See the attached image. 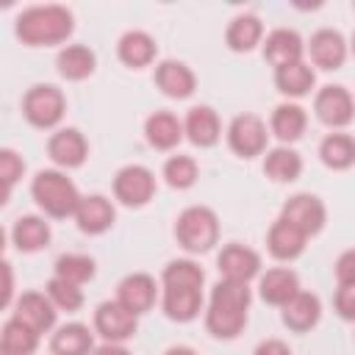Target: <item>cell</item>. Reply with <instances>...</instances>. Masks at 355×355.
<instances>
[{"label": "cell", "mask_w": 355, "mask_h": 355, "mask_svg": "<svg viewBox=\"0 0 355 355\" xmlns=\"http://www.w3.org/2000/svg\"><path fill=\"white\" fill-rule=\"evenodd\" d=\"M22 119L36 130H58L67 116V94L55 83H33L19 100Z\"/></svg>", "instance_id": "cell-5"}, {"label": "cell", "mask_w": 355, "mask_h": 355, "mask_svg": "<svg viewBox=\"0 0 355 355\" xmlns=\"http://www.w3.org/2000/svg\"><path fill=\"white\" fill-rule=\"evenodd\" d=\"M263 36H266L263 22L252 11L236 14L225 28V44H227L230 53H252L255 47L263 44Z\"/></svg>", "instance_id": "cell-29"}, {"label": "cell", "mask_w": 355, "mask_h": 355, "mask_svg": "<svg viewBox=\"0 0 355 355\" xmlns=\"http://www.w3.org/2000/svg\"><path fill=\"white\" fill-rule=\"evenodd\" d=\"M250 305H252V288L250 283L236 280H216L211 288V297L205 302V330L216 341H233L244 333L250 322Z\"/></svg>", "instance_id": "cell-1"}, {"label": "cell", "mask_w": 355, "mask_h": 355, "mask_svg": "<svg viewBox=\"0 0 355 355\" xmlns=\"http://www.w3.org/2000/svg\"><path fill=\"white\" fill-rule=\"evenodd\" d=\"M302 169H305L302 155L288 144L269 147L266 155H263V175L272 183H283V186L286 183H297L302 178Z\"/></svg>", "instance_id": "cell-32"}, {"label": "cell", "mask_w": 355, "mask_h": 355, "mask_svg": "<svg viewBox=\"0 0 355 355\" xmlns=\"http://www.w3.org/2000/svg\"><path fill=\"white\" fill-rule=\"evenodd\" d=\"M316 155L330 172H347L355 166V136L347 130H330L322 136Z\"/></svg>", "instance_id": "cell-33"}, {"label": "cell", "mask_w": 355, "mask_h": 355, "mask_svg": "<svg viewBox=\"0 0 355 355\" xmlns=\"http://www.w3.org/2000/svg\"><path fill=\"white\" fill-rule=\"evenodd\" d=\"M333 275H336V283H338V286H355V247L344 250V252L336 258Z\"/></svg>", "instance_id": "cell-41"}, {"label": "cell", "mask_w": 355, "mask_h": 355, "mask_svg": "<svg viewBox=\"0 0 355 355\" xmlns=\"http://www.w3.org/2000/svg\"><path fill=\"white\" fill-rule=\"evenodd\" d=\"M47 158L53 161L55 169H80L89 161V139L83 136L80 128H58L47 136Z\"/></svg>", "instance_id": "cell-12"}, {"label": "cell", "mask_w": 355, "mask_h": 355, "mask_svg": "<svg viewBox=\"0 0 355 355\" xmlns=\"http://www.w3.org/2000/svg\"><path fill=\"white\" fill-rule=\"evenodd\" d=\"M269 125L266 119H261L252 111L236 114L230 119V125L225 128V141L230 147V153L241 161H252L258 155H266L269 150Z\"/></svg>", "instance_id": "cell-6"}, {"label": "cell", "mask_w": 355, "mask_h": 355, "mask_svg": "<svg viewBox=\"0 0 355 355\" xmlns=\"http://www.w3.org/2000/svg\"><path fill=\"white\" fill-rule=\"evenodd\" d=\"M186 139L183 133V119H178V114L158 108L144 119V141L158 150V153H172L178 150V144Z\"/></svg>", "instance_id": "cell-26"}, {"label": "cell", "mask_w": 355, "mask_h": 355, "mask_svg": "<svg viewBox=\"0 0 355 355\" xmlns=\"http://www.w3.org/2000/svg\"><path fill=\"white\" fill-rule=\"evenodd\" d=\"M0 178H3L6 200H8L11 191H14V186L25 178V158L14 147H0Z\"/></svg>", "instance_id": "cell-39"}, {"label": "cell", "mask_w": 355, "mask_h": 355, "mask_svg": "<svg viewBox=\"0 0 355 355\" xmlns=\"http://www.w3.org/2000/svg\"><path fill=\"white\" fill-rule=\"evenodd\" d=\"M352 11H355V0H352Z\"/></svg>", "instance_id": "cell-47"}, {"label": "cell", "mask_w": 355, "mask_h": 355, "mask_svg": "<svg viewBox=\"0 0 355 355\" xmlns=\"http://www.w3.org/2000/svg\"><path fill=\"white\" fill-rule=\"evenodd\" d=\"M55 69L64 80L80 83L94 75L97 69V53L89 44H64L55 55Z\"/></svg>", "instance_id": "cell-31"}, {"label": "cell", "mask_w": 355, "mask_h": 355, "mask_svg": "<svg viewBox=\"0 0 355 355\" xmlns=\"http://www.w3.org/2000/svg\"><path fill=\"white\" fill-rule=\"evenodd\" d=\"M72 219L83 236H103L116 222V205L105 194H83Z\"/></svg>", "instance_id": "cell-19"}, {"label": "cell", "mask_w": 355, "mask_h": 355, "mask_svg": "<svg viewBox=\"0 0 355 355\" xmlns=\"http://www.w3.org/2000/svg\"><path fill=\"white\" fill-rule=\"evenodd\" d=\"M161 178H164V183H166L169 189H175V191H189V189H194L197 180H200V164H197L194 155L175 153V155H169V158L164 161Z\"/></svg>", "instance_id": "cell-35"}, {"label": "cell", "mask_w": 355, "mask_h": 355, "mask_svg": "<svg viewBox=\"0 0 355 355\" xmlns=\"http://www.w3.org/2000/svg\"><path fill=\"white\" fill-rule=\"evenodd\" d=\"M308 241H311V239H308L300 227H294L288 219H283V216H277V219L269 225V230H266V252H269L275 261H280V263L297 261V258L305 252Z\"/></svg>", "instance_id": "cell-23"}, {"label": "cell", "mask_w": 355, "mask_h": 355, "mask_svg": "<svg viewBox=\"0 0 355 355\" xmlns=\"http://www.w3.org/2000/svg\"><path fill=\"white\" fill-rule=\"evenodd\" d=\"M216 269L222 280H236V283H252L263 272V258L258 250L241 244V241H227L216 252Z\"/></svg>", "instance_id": "cell-10"}, {"label": "cell", "mask_w": 355, "mask_h": 355, "mask_svg": "<svg viewBox=\"0 0 355 355\" xmlns=\"http://www.w3.org/2000/svg\"><path fill=\"white\" fill-rule=\"evenodd\" d=\"M300 291H302L300 275L291 266H272V269L261 272V277H258V297H261V302H266L272 308L288 305Z\"/></svg>", "instance_id": "cell-22"}, {"label": "cell", "mask_w": 355, "mask_h": 355, "mask_svg": "<svg viewBox=\"0 0 355 355\" xmlns=\"http://www.w3.org/2000/svg\"><path fill=\"white\" fill-rule=\"evenodd\" d=\"M111 191H114V200L125 208H144L155 200V191H158V180H155V172L144 164H125L114 172L111 178Z\"/></svg>", "instance_id": "cell-7"}, {"label": "cell", "mask_w": 355, "mask_h": 355, "mask_svg": "<svg viewBox=\"0 0 355 355\" xmlns=\"http://www.w3.org/2000/svg\"><path fill=\"white\" fill-rule=\"evenodd\" d=\"M322 311H324V308H322L319 294L302 288L288 305L280 308V322H283V327H286L288 333L305 336V333H311V330L322 322Z\"/></svg>", "instance_id": "cell-25"}, {"label": "cell", "mask_w": 355, "mask_h": 355, "mask_svg": "<svg viewBox=\"0 0 355 355\" xmlns=\"http://www.w3.org/2000/svg\"><path fill=\"white\" fill-rule=\"evenodd\" d=\"M219 216L208 205H189L178 214L172 236L186 255H205L219 244Z\"/></svg>", "instance_id": "cell-4"}, {"label": "cell", "mask_w": 355, "mask_h": 355, "mask_svg": "<svg viewBox=\"0 0 355 355\" xmlns=\"http://www.w3.org/2000/svg\"><path fill=\"white\" fill-rule=\"evenodd\" d=\"M183 133H186V141L200 150L216 147L222 139V119H219L216 108L205 105V103L191 105L183 116Z\"/></svg>", "instance_id": "cell-20"}, {"label": "cell", "mask_w": 355, "mask_h": 355, "mask_svg": "<svg viewBox=\"0 0 355 355\" xmlns=\"http://www.w3.org/2000/svg\"><path fill=\"white\" fill-rule=\"evenodd\" d=\"M92 355H130V349L125 344H108V341H103V344L94 347Z\"/></svg>", "instance_id": "cell-44"}, {"label": "cell", "mask_w": 355, "mask_h": 355, "mask_svg": "<svg viewBox=\"0 0 355 355\" xmlns=\"http://www.w3.org/2000/svg\"><path fill=\"white\" fill-rule=\"evenodd\" d=\"M39 333L31 330L17 316H8L0 327V352L3 355H36L39 349Z\"/></svg>", "instance_id": "cell-34"}, {"label": "cell", "mask_w": 355, "mask_h": 355, "mask_svg": "<svg viewBox=\"0 0 355 355\" xmlns=\"http://www.w3.org/2000/svg\"><path fill=\"white\" fill-rule=\"evenodd\" d=\"M308 130V111L300 105V103H291V100H283L272 108L269 114V133L280 141V144H288L294 147V141H300Z\"/></svg>", "instance_id": "cell-27"}, {"label": "cell", "mask_w": 355, "mask_h": 355, "mask_svg": "<svg viewBox=\"0 0 355 355\" xmlns=\"http://www.w3.org/2000/svg\"><path fill=\"white\" fill-rule=\"evenodd\" d=\"M272 80H275V89L286 100H291V103H297V100L308 97L311 92H316V69L308 61L277 67L275 75H272Z\"/></svg>", "instance_id": "cell-28"}, {"label": "cell", "mask_w": 355, "mask_h": 355, "mask_svg": "<svg viewBox=\"0 0 355 355\" xmlns=\"http://www.w3.org/2000/svg\"><path fill=\"white\" fill-rule=\"evenodd\" d=\"M305 53H308V64L313 69L322 72H336L347 64L349 58V42L344 39L341 31L336 28H319L311 33V39L305 42Z\"/></svg>", "instance_id": "cell-11"}, {"label": "cell", "mask_w": 355, "mask_h": 355, "mask_svg": "<svg viewBox=\"0 0 355 355\" xmlns=\"http://www.w3.org/2000/svg\"><path fill=\"white\" fill-rule=\"evenodd\" d=\"M161 286H183V288H202L205 286V269L189 255V258H172L161 269Z\"/></svg>", "instance_id": "cell-37"}, {"label": "cell", "mask_w": 355, "mask_h": 355, "mask_svg": "<svg viewBox=\"0 0 355 355\" xmlns=\"http://www.w3.org/2000/svg\"><path fill=\"white\" fill-rule=\"evenodd\" d=\"M94 333L108 344H125L139 333V316L130 313L119 300H103L92 316Z\"/></svg>", "instance_id": "cell-9"}, {"label": "cell", "mask_w": 355, "mask_h": 355, "mask_svg": "<svg viewBox=\"0 0 355 355\" xmlns=\"http://www.w3.org/2000/svg\"><path fill=\"white\" fill-rule=\"evenodd\" d=\"M11 316H17L19 322H25L31 330H36L39 336L53 333L55 322H58V308L53 305V300L44 291H22L17 294L14 305H11Z\"/></svg>", "instance_id": "cell-15"}, {"label": "cell", "mask_w": 355, "mask_h": 355, "mask_svg": "<svg viewBox=\"0 0 355 355\" xmlns=\"http://www.w3.org/2000/svg\"><path fill=\"white\" fill-rule=\"evenodd\" d=\"M349 55L355 58V31H352V36H349Z\"/></svg>", "instance_id": "cell-46"}, {"label": "cell", "mask_w": 355, "mask_h": 355, "mask_svg": "<svg viewBox=\"0 0 355 355\" xmlns=\"http://www.w3.org/2000/svg\"><path fill=\"white\" fill-rule=\"evenodd\" d=\"M53 275L61 277V280H67V283L86 286L97 275V261L92 255H86V252H64V255L55 258Z\"/></svg>", "instance_id": "cell-36"}, {"label": "cell", "mask_w": 355, "mask_h": 355, "mask_svg": "<svg viewBox=\"0 0 355 355\" xmlns=\"http://www.w3.org/2000/svg\"><path fill=\"white\" fill-rule=\"evenodd\" d=\"M116 58L119 64H125L128 69H144L158 64V42L153 33L141 31V28H130L116 39Z\"/></svg>", "instance_id": "cell-24"}, {"label": "cell", "mask_w": 355, "mask_h": 355, "mask_svg": "<svg viewBox=\"0 0 355 355\" xmlns=\"http://www.w3.org/2000/svg\"><path fill=\"white\" fill-rule=\"evenodd\" d=\"M280 216L288 219L294 227H300L308 239L319 236L327 225V205L319 194H311V191H297L291 194L283 208H280Z\"/></svg>", "instance_id": "cell-13"}, {"label": "cell", "mask_w": 355, "mask_h": 355, "mask_svg": "<svg viewBox=\"0 0 355 355\" xmlns=\"http://www.w3.org/2000/svg\"><path fill=\"white\" fill-rule=\"evenodd\" d=\"M313 116L330 130H347L355 122V94L341 83H324L313 92Z\"/></svg>", "instance_id": "cell-8"}, {"label": "cell", "mask_w": 355, "mask_h": 355, "mask_svg": "<svg viewBox=\"0 0 355 355\" xmlns=\"http://www.w3.org/2000/svg\"><path fill=\"white\" fill-rule=\"evenodd\" d=\"M8 239L14 244L17 252L22 255H33V252H42L50 247L53 241V227L47 222L44 214H22L11 222L8 227Z\"/></svg>", "instance_id": "cell-17"}, {"label": "cell", "mask_w": 355, "mask_h": 355, "mask_svg": "<svg viewBox=\"0 0 355 355\" xmlns=\"http://www.w3.org/2000/svg\"><path fill=\"white\" fill-rule=\"evenodd\" d=\"M0 269H3V297H0V305L11 308L14 300H17L14 297V269H11V261H3Z\"/></svg>", "instance_id": "cell-42"}, {"label": "cell", "mask_w": 355, "mask_h": 355, "mask_svg": "<svg viewBox=\"0 0 355 355\" xmlns=\"http://www.w3.org/2000/svg\"><path fill=\"white\" fill-rule=\"evenodd\" d=\"M261 55H263V61L272 69L286 67V64L305 61V39L294 28H275V31H269L263 36Z\"/></svg>", "instance_id": "cell-18"}, {"label": "cell", "mask_w": 355, "mask_h": 355, "mask_svg": "<svg viewBox=\"0 0 355 355\" xmlns=\"http://www.w3.org/2000/svg\"><path fill=\"white\" fill-rule=\"evenodd\" d=\"M333 311L338 319L355 324V286H338L333 294Z\"/></svg>", "instance_id": "cell-40"}, {"label": "cell", "mask_w": 355, "mask_h": 355, "mask_svg": "<svg viewBox=\"0 0 355 355\" xmlns=\"http://www.w3.org/2000/svg\"><path fill=\"white\" fill-rule=\"evenodd\" d=\"M80 191L64 169H39L31 178V200L47 219H69L80 205Z\"/></svg>", "instance_id": "cell-3"}, {"label": "cell", "mask_w": 355, "mask_h": 355, "mask_svg": "<svg viewBox=\"0 0 355 355\" xmlns=\"http://www.w3.org/2000/svg\"><path fill=\"white\" fill-rule=\"evenodd\" d=\"M252 355H294V352H291V347L283 338H263L252 349Z\"/></svg>", "instance_id": "cell-43"}, {"label": "cell", "mask_w": 355, "mask_h": 355, "mask_svg": "<svg viewBox=\"0 0 355 355\" xmlns=\"http://www.w3.org/2000/svg\"><path fill=\"white\" fill-rule=\"evenodd\" d=\"M94 327L83 322L58 324L50 336V355H92L94 352Z\"/></svg>", "instance_id": "cell-30"}, {"label": "cell", "mask_w": 355, "mask_h": 355, "mask_svg": "<svg viewBox=\"0 0 355 355\" xmlns=\"http://www.w3.org/2000/svg\"><path fill=\"white\" fill-rule=\"evenodd\" d=\"M161 355H200L194 347H189V344H172V347H166Z\"/></svg>", "instance_id": "cell-45"}, {"label": "cell", "mask_w": 355, "mask_h": 355, "mask_svg": "<svg viewBox=\"0 0 355 355\" xmlns=\"http://www.w3.org/2000/svg\"><path fill=\"white\" fill-rule=\"evenodd\" d=\"M155 89L169 100H189L197 92V75L186 61L178 58H161L153 69Z\"/></svg>", "instance_id": "cell-16"}, {"label": "cell", "mask_w": 355, "mask_h": 355, "mask_svg": "<svg viewBox=\"0 0 355 355\" xmlns=\"http://www.w3.org/2000/svg\"><path fill=\"white\" fill-rule=\"evenodd\" d=\"M161 311L169 322L189 324L200 313H205V294H202V288L161 286Z\"/></svg>", "instance_id": "cell-21"}, {"label": "cell", "mask_w": 355, "mask_h": 355, "mask_svg": "<svg viewBox=\"0 0 355 355\" xmlns=\"http://www.w3.org/2000/svg\"><path fill=\"white\" fill-rule=\"evenodd\" d=\"M75 33V14L61 3H36L14 17V36L25 47H55Z\"/></svg>", "instance_id": "cell-2"}, {"label": "cell", "mask_w": 355, "mask_h": 355, "mask_svg": "<svg viewBox=\"0 0 355 355\" xmlns=\"http://www.w3.org/2000/svg\"><path fill=\"white\" fill-rule=\"evenodd\" d=\"M44 294L53 300V305L58 308V313H61V311H64V313H78V311L83 308V302H86L83 286L67 283V280H61V277H55V275L44 283Z\"/></svg>", "instance_id": "cell-38"}, {"label": "cell", "mask_w": 355, "mask_h": 355, "mask_svg": "<svg viewBox=\"0 0 355 355\" xmlns=\"http://www.w3.org/2000/svg\"><path fill=\"white\" fill-rule=\"evenodd\" d=\"M130 313L144 316L155 308V302H161V280H155L147 272H130L116 283V297Z\"/></svg>", "instance_id": "cell-14"}]
</instances>
